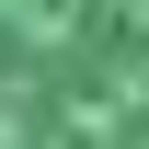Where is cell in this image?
<instances>
[{
  "mask_svg": "<svg viewBox=\"0 0 149 149\" xmlns=\"http://www.w3.org/2000/svg\"><path fill=\"white\" fill-rule=\"evenodd\" d=\"M0 149H149V0H0Z\"/></svg>",
  "mask_w": 149,
  "mask_h": 149,
  "instance_id": "1",
  "label": "cell"
}]
</instances>
